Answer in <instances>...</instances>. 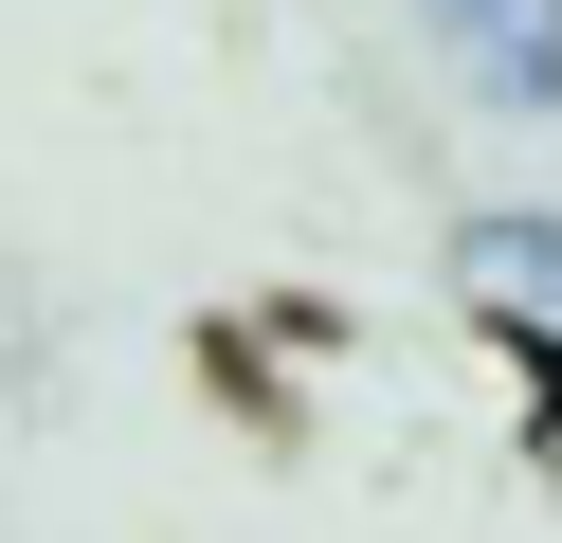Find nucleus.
<instances>
[{
    "instance_id": "1",
    "label": "nucleus",
    "mask_w": 562,
    "mask_h": 543,
    "mask_svg": "<svg viewBox=\"0 0 562 543\" xmlns=\"http://www.w3.org/2000/svg\"><path fill=\"white\" fill-rule=\"evenodd\" d=\"M436 19L472 36V72H490L508 109H544V91H562V0H436Z\"/></svg>"
},
{
    "instance_id": "2",
    "label": "nucleus",
    "mask_w": 562,
    "mask_h": 543,
    "mask_svg": "<svg viewBox=\"0 0 562 543\" xmlns=\"http://www.w3.org/2000/svg\"><path fill=\"white\" fill-rule=\"evenodd\" d=\"M472 253H490V272H508V290H562V236H544V217H490Z\"/></svg>"
}]
</instances>
